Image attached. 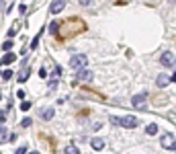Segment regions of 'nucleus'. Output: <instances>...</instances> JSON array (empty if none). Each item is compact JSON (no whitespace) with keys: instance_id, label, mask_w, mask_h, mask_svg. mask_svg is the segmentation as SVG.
<instances>
[{"instance_id":"obj_33","label":"nucleus","mask_w":176,"mask_h":154,"mask_svg":"<svg viewBox=\"0 0 176 154\" xmlns=\"http://www.w3.org/2000/svg\"><path fill=\"white\" fill-rule=\"evenodd\" d=\"M174 66H176V62H174Z\"/></svg>"},{"instance_id":"obj_8","label":"nucleus","mask_w":176,"mask_h":154,"mask_svg":"<svg viewBox=\"0 0 176 154\" xmlns=\"http://www.w3.org/2000/svg\"><path fill=\"white\" fill-rule=\"evenodd\" d=\"M78 80L90 82V80H92V72H90V70H84V68H82V70H78Z\"/></svg>"},{"instance_id":"obj_9","label":"nucleus","mask_w":176,"mask_h":154,"mask_svg":"<svg viewBox=\"0 0 176 154\" xmlns=\"http://www.w3.org/2000/svg\"><path fill=\"white\" fill-rule=\"evenodd\" d=\"M168 82H170V76H168V74H160V76L156 78V84H158L160 88L168 87Z\"/></svg>"},{"instance_id":"obj_23","label":"nucleus","mask_w":176,"mask_h":154,"mask_svg":"<svg viewBox=\"0 0 176 154\" xmlns=\"http://www.w3.org/2000/svg\"><path fill=\"white\" fill-rule=\"evenodd\" d=\"M14 154H27V146H20V148H16V152Z\"/></svg>"},{"instance_id":"obj_10","label":"nucleus","mask_w":176,"mask_h":154,"mask_svg":"<svg viewBox=\"0 0 176 154\" xmlns=\"http://www.w3.org/2000/svg\"><path fill=\"white\" fill-rule=\"evenodd\" d=\"M14 60H16V56H14L13 52H6V56L0 60V66H8V64H13Z\"/></svg>"},{"instance_id":"obj_31","label":"nucleus","mask_w":176,"mask_h":154,"mask_svg":"<svg viewBox=\"0 0 176 154\" xmlns=\"http://www.w3.org/2000/svg\"><path fill=\"white\" fill-rule=\"evenodd\" d=\"M170 82H176V72L172 74V76H170Z\"/></svg>"},{"instance_id":"obj_21","label":"nucleus","mask_w":176,"mask_h":154,"mask_svg":"<svg viewBox=\"0 0 176 154\" xmlns=\"http://www.w3.org/2000/svg\"><path fill=\"white\" fill-rule=\"evenodd\" d=\"M29 109H31V103H29V101H25V103L20 105V111H29Z\"/></svg>"},{"instance_id":"obj_13","label":"nucleus","mask_w":176,"mask_h":154,"mask_svg":"<svg viewBox=\"0 0 176 154\" xmlns=\"http://www.w3.org/2000/svg\"><path fill=\"white\" fill-rule=\"evenodd\" d=\"M27 78H29V68H25V70H20V74H19V78H16V80L23 84V82L27 80Z\"/></svg>"},{"instance_id":"obj_28","label":"nucleus","mask_w":176,"mask_h":154,"mask_svg":"<svg viewBox=\"0 0 176 154\" xmlns=\"http://www.w3.org/2000/svg\"><path fill=\"white\" fill-rule=\"evenodd\" d=\"M16 97H19V99H25V90H23V88H20V90H16Z\"/></svg>"},{"instance_id":"obj_25","label":"nucleus","mask_w":176,"mask_h":154,"mask_svg":"<svg viewBox=\"0 0 176 154\" xmlns=\"http://www.w3.org/2000/svg\"><path fill=\"white\" fill-rule=\"evenodd\" d=\"M78 2H80L82 6H90V4H92V0H78Z\"/></svg>"},{"instance_id":"obj_5","label":"nucleus","mask_w":176,"mask_h":154,"mask_svg":"<svg viewBox=\"0 0 176 154\" xmlns=\"http://www.w3.org/2000/svg\"><path fill=\"white\" fill-rule=\"evenodd\" d=\"M66 4H68V0H55L53 4H51V8H49V13H51V14L61 13V10L66 8Z\"/></svg>"},{"instance_id":"obj_32","label":"nucleus","mask_w":176,"mask_h":154,"mask_svg":"<svg viewBox=\"0 0 176 154\" xmlns=\"http://www.w3.org/2000/svg\"><path fill=\"white\" fill-rule=\"evenodd\" d=\"M31 154H39V152H31Z\"/></svg>"},{"instance_id":"obj_27","label":"nucleus","mask_w":176,"mask_h":154,"mask_svg":"<svg viewBox=\"0 0 176 154\" xmlns=\"http://www.w3.org/2000/svg\"><path fill=\"white\" fill-rule=\"evenodd\" d=\"M4 121H6V113H4V111H0V123H4Z\"/></svg>"},{"instance_id":"obj_12","label":"nucleus","mask_w":176,"mask_h":154,"mask_svg":"<svg viewBox=\"0 0 176 154\" xmlns=\"http://www.w3.org/2000/svg\"><path fill=\"white\" fill-rule=\"evenodd\" d=\"M145 134H148V136H156L158 134V125H156V123H149V125L145 127Z\"/></svg>"},{"instance_id":"obj_29","label":"nucleus","mask_w":176,"mask_h":154,"mask_svg":"<svg viewBox=\"0 0 176 154\" xmlns=\"http://www.w3.org/2000/svg\"><path fill=\"white\" fill-rule=\"evenodd\" d=\"M55 87H57V80H51V82H49V90H53Z\"/></svg>"},{"instance_id":"obj_15","label":"nucleus","mask_w":176,"mask_h":154,"mask_svg":"<svg viewBox=\"0 0 176 154\" xmlns=\"http://www.w3.org/2000/svg\"><path fill=\"white\" fill-rule=\"evenodd\" d=\"M57 31H60V23H57V21H53V23L49 25V33H51V35H55Z\"/></svg>"},{"instance_id":"obj_4","label":"nucleus","mask_w":176,"mask_h":154,"mask_svg":"<svg viewBox=\"0 0 176 154\" xmlns=\"http://www.w3.org/2000/svg\"><path fill=\"white\" fill-rule=\"evenodd\" d=\"M160 64H162V66H166V68L174 66V54H172V52H164L162 58H160Z\"/></svg>"},{"instance_id":"obj_1","label":"nucleus","mask_w":176,"mask_h":154,"mask_svg":"<svg viewBox=\"0 0 176 154\" xmlns=\"http://www.w3.org/2000/svg\"><path fill=\"white\" fill-rule=\"evenodd\" d=\"M61 27H66V31H60V37H68V35L78 33L80 29H74V27H84V23H82L80 19H76V21H68V23H64Z\"/></svg>"},{"instance_id":"obj_7","label":"nucleus","mask_w":176,"mask_h":154,"mask_svg":"<svg viewBox=\"0 0 176 154\" xmlns=\"http://www.w3.org/2000/svg\"><path fill=\"white\" fill-rule=\"evenodd\" d=\"M145 99H148V94H135V97H133V101H131V103H133V107H137V109H143L145 107Z\"/></svg>"},{"instance_id":"obj_26","label":"nucleus","mask_w":176,"mask_h":154,"mask_svg":"<svg viewBox=\"0 0 176 154\" xmlns=\"http://www.w3.org/2000/svg\"><path fill=\"white\" fill-rule=\"evenodd\" d=\"M39 76H41V78H45V76H47V70H45V68H39Z\"/></svg>"},{"instance_id":"obj_11","label":"nucleus","mask_w":176,"mask_h":154,"mask_svg":"<svg viewBox=\"0 0 176 154\" xmlns=\"http://www.w3.org/2000/svg\"><path fill=\"white\" fill-rule=\"evenodd\" d=\"M90 146L94 148V150H102V148H105V140H101V138H94V140L90 142Z\"/></svg>"},{"instance_id":"obj_3","label":"nucleus","mask_w":176,"mask_h":154,"mask_svg":"<svg viewBox=\"0 0 176 154\" xmlns=\"http://www.w3.org/2000/svg\"><path fill=\"white\" fill-rule=\"evenodd\" d=\"M121 127H127V129L137 127V117H133V115H125V117H121Z\"/></svg>"},{"instance_id":"obj_19","label":"nucleus","mask_w":176,"mask_h":154,"mask_svg":"<svg viewBox=\"0 0 176 154\" xmlns=\"http://www.w3.org/2000/svg\"><path fill=\"white\" fill-rule=\"evenodd\" d=\"M10 49H13V41L6 39L4 43H2V52H10Z\"/></svg>"},{"instance_id":"obj_6","label":"nucleus","mask_w":176,"mask_h":154,"mask_svg":"<svg viewBox=\"0 0 176 154\" xmlns=\"http://www.w3.org/2000/svg\"><path fill=\"white\" fill-rule=\"evenodd\" d=\"M174 142H176V140H174V136H172V134H164L162 140H160V144H162L164 148H174V146H176Z\"/></svg>"},{"instance_id":"obj_18","label":"nucleus","mask_w":176,"mask_h":154,"mask_svg":"<svg viewBox=\"0 0 176 154\" xmlns=\"http://www.w3.org/2000/svg\"><path fill=\"white\" fill-rule=\"evenodd\" d=\"M41 33H43V31H39V35H35V37H33V41H31V49H35V47L39 45V39H41Z\"/></svg>"},{"instance_id":"obj_30","label":"nucleus","mask_w":176,"mask_h":154,"mask_svg":"<svg viewBox=\"0 0 176 154\" xmlns=\"http://www.w3.org/2000/svg\"><path fill=\"white\" fill-rule=\"evenodd\" d=\"M14 35H16V27H13L10 31H8V37H14Z\"/></svg>"},{"instance_id":"obj_14","label":"nucleus","mask_w":176,"mask_h":154,"mask_svg":"<svg viewBox=\"0 0 176 154\" xmlns=\"http://www.w3.org/2000/svg\"><path fill=\"white\" fill-rule=\"evenodd\" d=\"M53 115H55V111H53V109H45V111H43V113H41V117H43V119H51V117H53Z\"/></svg>"},{"instance_id":"obj_22","label":"nucleus","mask_w":176,"mask_h":154,"mask_svg":"<svg viewBox=\"0 0 176 154\" xmlns=\"http://www.w3.org/2000/svg\"><path fill=\"white\" fill-rule=\"evenodd\" d=\"M31 123H33V121L29 119V117H25V119L20 121V125H23V127H29V125H31Z\"/></svg>"},{"instance_id":"obj_2","label":"nucleus","mask_w":176,"mask_h":154,"mask_svg":"<svg viewBox=\"0 0 176 154\" xmlns=\"http://www.w3.org/2000/svg\"><path fill=\"white\" fill-rule=\"evenodd\" d=\"M88 64V58L84 54H76L70 58V66H72V70H82V68H86Z\"/></svg>"},{"instance_id":"obj_20","label":"nucleus","mask_w":176,"mask_h":154,"mask_svg":"<svg viewBox=\"0 0 176 154\" xmlns=\"http://www.w3.org/2000/svg\"><path fill=\"white\" fill-rule=\"evenodd\" d=\"M2 78H4V80L13 78V72H10V70H4V72H2Z\"/></svg>"},{"instance_id":"obj_16","label":"nucleus","mask_w":176,"mask_h":154,"mask_svg":"<svg viewBox=\"0 0 176 154\" xmlns=\"http://www.w3.org/2000/svg\"><path fill=\"white\" fill-rule=\"evenodd\" d=\"M66 154H80V150H78L74 144H70V146H66Z\"/></svg>"},{"instance_id":"obj_17","label":"nucleus","mask_w":176,"mask_h":154,"mask_svg":"<svg viewBox=\"0 0 176 154\" xmlns=\"http://www.w3.org/2000/svg\"><path fill=\"white\" fill-rule=\"evenodd\" d=\"M6 142V127L0 125V144H4Z\"/></svg>"},{"instance_id":"obj_24","label":"nucleus","mask_w":176,"mask_h":154,"mask_svg":"<svg viewBox=\"0 0 176 154\" xmlns=\"http://www.w3.org/2000/svg\"><path fill=\"white\" fill-rule=\"evenodd\" d=\"M111 123H113V125H121V119H119V117H111Z\"/></svg>"}]
</instances>
